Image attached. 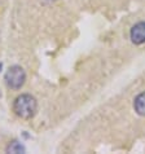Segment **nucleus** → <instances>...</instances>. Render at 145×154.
Returning <instances> with one entry per match:
<instances>
[{"label": "nucleus", "mask_w": 145, "mask_h": 154, "mask_svg": "<svg viewBox=\"0 0 145 154\" xmlns=\"http://www.w3.org/2000/svg\"><path fill=\"white\" fill-rule=\"evenodd\" d=\"M130 39L135 45H141L145 43V22L140 21V22L135 23L130 30Z\"/></svg>", "instance_id": "7ed1b4c3"}, {"label": "nucleus", "mask_w": 145, "mask_h": 154, "mask_svg": "<svg viewBox=\"0 0 145 154\" xmlns=\"http://www.w3.org/2000/svg\"><path fill=\"white\" fill-rule=\"evenodd\" d=\"M13 112L21 119H31L38 112V101L30 93H22L13 101Z\"/></svg>", "instance_id": "f257e3e1"}, {"label": "nucleus", "mask_w": 145, "mask_h": 154, "mask_svg": "<svg viewBox=\"0 0 145 154\" xmlns=\"http://www.w3.org/2000/svg\"><path fill=\"white\" fill-rule=\"evenodd\" d=\"M4 80H5L8 88H11L12 91H18L23 87L25 82H26V72L21 66L13 65L7 70Z\"/></svg>", "instance_id": "f03ea898"}, {"label": "nucleus", "mask_w": 145, "mask_h": 154, "mask_svg": "<svg viewBox=\"0 0 145 154\" xmlns=\"http://www.w3.org/2000/svg\"><path fill=\"white\" fill-rule=\"evenodd\" d=\"M134 109L140 117H145V91L139 93L134 100Z\"/></svg>", "instance_id": "20e7f679"}, {"label": "nucleus", "mask_w": 145, "mask_h": 154, "mask_svg": "<svg viewBox=\"0 0 145 154\" xmlns=\"http://www.w3.org/2000/svg\"><path fill=\"white\" fill-rule=\"evenodd\" d=\"M5 152L7 153H12V154H20V153H25L26 152V149H25V146L20 143L18 140H13V141H11V143L8 144Z\"/></svg>", "instance_id": "39448f33"}]
</instances>
